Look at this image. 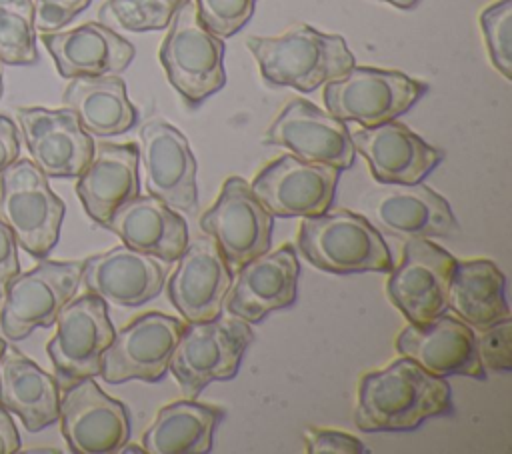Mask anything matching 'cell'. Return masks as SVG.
<instances>
[{
    "mask_svg": "<svg viewBox=\"0 0 512 454\" xmlns=\"http://www.w3.org/2000/svg\"><path fill=\"white\" fill-rule=\"evenodd\" d=\"M396 350L434 376L464 374L486 380L474 344V330L464 320L440 314L424 324H412L396 336Z\"/></svg>",
    "mask_w": 512,
    "mask_h": 454,
    "instance_id": "obj_23",
    "label": "cell"
},
{
    "mask_svg": "<svg viewBox=\"0 0 512 454\" xmlns=\"http://www.w3.org/2000/svg\"><path fill=\"white\" fill-rule=\"evenodd\" d=\"M168 26L158 58L172 88L194 108L226 84L224 42L204 28L192 0L180 6Z\"/></svg>",
    "mask_w": 512,
    "mask_h": 454,
    "instance_id": "obj_4",
    "label": "cell"
},
{
    "mask_svg": "<svg viewBox=\"0 0 512 454\" xmlns=\"http://www.w3.org/2000/svg\"><path fill=\"white\" fill-rule=\"evenodd\" d=\"M114 334L102 298L86 292L68 300L56 316V334L46 344L58 386L64 390L82 378L98 376L102 352Z\"/></svg>",
    "mask_w": 512,
    "mask_h": 454,
    "instance_id": "obj_8",
    "label": "cell"
},
{
    "mask_svg": "<svg viewBox=\"0 0 512 454\" xmlns=\"http://www.w3.org/2000/svg\"><path fill=\"white\" fill-rule=\"evenodd\" d=\"M20 274V262L16 254V238L10 226L0 218V296H4V290L8 282Z\"/></svg>",
    "mask_w": 512,
    "mask_h": 454,
    "instance_id": "obj_38",
    "label": "cell"
},
{
    "mask_svg": "<svg viewBox=\"0 0 512 454\" xmlns=\"http://www.w3.org/2000/svg\"><path fill=\"white\" fill-rule=\"evenodd\" d=\"M306 452L308 454H368L370 448L356 436L340 432L308 426L304 432Z\"/></svg>",
    "mask_w": 512,
    "mask_h": 454,
    "instance_id": "obj_36",
    "label": "cell"
},
{
    "mask_svg": "<svg viewBox=\"0 0 512 454\" xmlns=\"http://www.w3.org/2000/svg\"><path fill=\"white\" fill-rule=\"evenodd\" d=\"M340 172L328 164L282 154L254 176L250 188L272 216H316L330 208Z\"/></svg>",
    "mask_w": 512,
    "mask_h": 454,
    "instance_id": "obj_14",
    "label": "cell"
},
{
    "mask_svg": "<svg viewBox=\"0 0 512 454\" xmlns=\"http://www.w3.org/2000/svg\"><path fill=\"white\" fill-rule=\"evenodd\" d=\"M148 194L174 210L194 212L198 206L196 158L186 136L166 120H150L138 132Z\"/></svg>",
    "mask_w": 512,
    "mask_h": 454,
    "instance_id": "obj_18",
    "label": "cell"
},
{
    "mask_svg": "<svg viewBox=\"0 0 512 454\" xmlns=\"http://www.w3.org/2000/svg\"><path fill=\"white\" fill-rule=\"evenodd\" d=\"M80 276L82 260H42L30 272L16 274L4 290L2 332L22 340L38 326H52L60 308L74 298Z\"/></svg>",
    "mask_w": 512,
    "mask_h": 454,
    "instance_id": "obj_10",
    "label": "cell"
},
{
    "mask_svg": "<svg viewBox=\"0 0 512 454\" xmlns=\"http://www.w3.org/2000/svg\"><path fill=\"white\" fill-rule=\"evenodd\" d=\"M204 28L218 38L234 36L254 14L256 0H194Z\"/></svg>",
    "mask_w": 512,
    "mask_h": 454,
    "instance_id": "obj_34",
    "label": "cell"
},
{
    "mask_svg": "<svg viewBox=\"0 0 512 454\" xmlns=\"http://www.w3.org/2000/svg\"><path fill=\"white\" fill-rule=\"evenodd\" d=\"M476 354L482 368L492 372H510L512 368V324L510 318L474 332Z\"/></svg>",
    "mask_w": 512,
    "mask_h": 454,
    "instance_id": "obj_35",
    "label": "cell"
},
{
    "mask_svg": "<svg viewBox=\"0 0 512 454\" xmlns=\"http://www.w3.org/2000/svg\"><path fill=\"white\" fill-rule=\"evenodd\" d=\"M262 142L282 146L306 162L328 164L338 170L350 168L356 158L346 122L304 98H292L280 110Z\"/></svg>",
    "mask_w": 512,
    "mask_h": 454,
    "instance_id": "obj_15",
    "label": "cell"
},
{
    "mask_svg": "<svg viewBox=\"0 0 512 454\" xmlns=\"http://www.w3.org/2000/svg\"><path fill=\"white\" fill-rule=\"evenodd\" d=\"M16 118L32 162L48 178H72L88 166L94 140L70 108L18 106Z\"/></svg>",
    "mask_w": 512,
    "mask_h": 454,
    "instance_id": "obj_17",
    "label": "cell"
},
{
    "mask_svg": "<svg viewBox=\"0 0 512 454\" xmlns=\"http://www.w3.org/2000/svg\"><path fill=\"white\" fill-rule=\"evenodd\" d=\"M232 272L212 236L188 240L168 280V296L186 322H204L222 314Z\"/></svg>",
    "mask_w": 512,
    "mask_h": 454,
    "instance_id": "obj_19",
    "label": "cell"
},
{
    "mask_svg": "<svg viewBox=\"0 0 512 454\" xmlns=\"http://www.w3.org/2000/svg\"><path fill=\"white\" fill-rule=\"evenodd\" d=\"M0 62L10 66L38 62L32 0H0Z\"/></svg>",
    "mask_w": 512,
    "mask_h": 454,
    "instance_id": "obj_31",
    "label": "cell"
},
{
    "mask_svg": "<svg viewBox=\"0 0 512 454\" xmlns=\"http://www.w3.org/2000/svg\"><path fill=\"white\" fill-rule=\"evenodd\" d=\"M0 404L14 412L28 432H40L58 420V380L18 348L6 344L0 358Z\"/></svg>",
    "mask_w": 512,
    "mask_h": 454,
    "instance_id": "obj_27",
    "label": "cell"
},
{
    "mask_svg": "<svg viewBox=\"0 0 512 454\" xmlns=\"http://www.w3.org/2000/svg\"><path fill=\"white\" fill-rule=\"evenodd\" d=\"M4 348H6V342L0 338V358H2V352H4Z\"/></svg>",
    "mask_w": 512,
    "mask_h": 454,
    "instance_id": "obj_44",
    "label": "cell"
},
{
    "mask_svg": "<svg viewBox=\"0 0 512 454\" xmlns=\"http://www.w3.org/2000/svg\"><path fill=\"white\" fill-rule=\"evenodd\" d=\"M298 248L324 272H390L394 268L382 234L350 210L304 216L298 228Z\"/></svg>",
    "mask_w": 512,
    "mask_h": 454,
    "instance_id": "obj_3",
    "label": "cell"
},
{
    "mask_svg": "<svg viewBox=\"0 0 512 454\" xmlns=\"http://www.w3.org/2000/svg\"><path fill=\"white\" fill-rule=\"evenodd\" d=\"M200 228L218 244L230 272L270 250L274 216L262 206L250 184L230 176L216 202L200 216Z\"/></svg>",
    "mask_w": 512,
    "mask_h": 454,
    "instance_id": "obj_11",
    "label": "cell"
},
{
    "mask_svg": "<svg viewBox=\"0 0 512 454\" xmlns=\"http://www.w3.org/2000/svg\"><path fill=\"white\" fill-rule=\"evenodd\" d=\"M426 90L428 84L404 72L354 64L340 78L326 82L324 106L328 114L344 122L370 128L408 112Z\"/></svg>",
    "mask_w": 512,
    "mask_h": 454,
    "instance_id": "obj_7",
    "label": "cell"
},
{
    "mask_svg": "<svg viewBox=\"0 0 512 454\" xmlns=\"http://www.w3.org/2000/svg\"><path fill=\"white\" fill-rule=\"evenodd\" d=\"M362 216L380 232L394 238H454L458 220L440 194L416 184H380L358 198Z\"/></svg>",
    "mask_w": 512,
    "mask_h": 454,
    "instance_id": "obj_9",
    "label": "cell"
},
{
    "mask_svg": "<svg viewBox=\"0 0 512 454\" xmlns=\"http://www.w3.org/2000/svg\"><path fill=\"white\" fill-rule=\"evenodd\" d=\"M164 280L166 268L160 260L126 244L82 260L80 282L106 304L142 306L160 294Z\"/></svg>",
    "mask_w": 512,
    "mask_h": 454,
    "instance_id": "obj_22",
    "label": "cell"
},
{
    "mask_svg": "<svg viewBox=\"0 0 512 454\" xmlns=\"http://www.w3.org/2000/svg\"><path fill=\"white\" fill-rule=\"evenodd\" d=\"M42 44L62 78L112 76L134 60V46L102 22H86L66 32H42Z\"/></svg>",
    "mask_w": 512,
    "mask_h": 454,
    "instance_id": "obj_24",
    "label": "cell"
},
{
    "mask_svg": "<svg viewBox=\"0 0 512 454\" xmlns=\"http://www.w3.org/2000/svg\"><path fill=\"white\" fill-rule=\"evenodd\" d=\"M350 136L356 152L366 158L372 176L380 184L422 182L444 160L442 150L396 120L360 128Z\"/></svg>",
    "mask_w": 512,
    "mask_h": 454,
    "instance_id": "obj_21",
    "label": "cell"
},
{
    "mask_svg": "<svg viewBox=\"0 0 512 454\" xmlns=\"http://www.w3.org/2000/svg\"><path fill=\"white\" fill-rule=\"evenodd\" d=\"M246 46L268 84L300 92H314L356 64L342 36L324 34L308 24L292 26L280 36H250Z\"/></svg>",
    "mask_w": 512,
    "mask_h": 454,
    "instance_id": "obj_2",
    "label": "cell"
},
{
    "mask_svg": "<svg viewBox=\"0 0 512 454\" xmlns=\"http://www.w3.org/2000/svg\"><path fill=\"white\" fill-rule=\"evenodd\" d=\"M504 290L506 278L492 260H456L448 288V308L468 326L482 330L510 318Z\"/></svg>",
    "mask_w": 512,
    "mask_h": 454,
    "instance_id": "obj_29",
    "label": "cell"
},
{
    "mask_svg": "<svg viewBox=\"0 0 512 454\" xmlns=\"http://www.w3.org/2000/svg\"><path fill=\"white\" fill-rule=\"evenodd\" d=\"M220 406L194 398L164 406L142 434V446L150 454H196L212 450V436L222 420Z\"/></svg>",
    "mask_w": 512,
    "mask_h": 454,
    "instance_id": "obj_30",
    "label": "cell"
},
{
    "mask_svg": "<svg viewBox=\"0 0 512 454\" xmlns=\"http://www.w3.org/2000/svg\"><path fill=\"white\" fill-rule=\"evenodd\" d=\"M20 450V436L10 412L0 404V454H14Z\"/></svg>",
    "mask_w": 512,
    "mask_h": 454,
    "instance_id": "obj_40",
    "label": "cell"
},
{
    "mask_svg": "<svg viewBox=\"0 0 512 454\" xmlns=\"http://www.w3.org/2000/svg\"><path fill=\"white\" fill-rule=\"evenodd\" d=\"M480 26L492 66L512 80V0H498L484 8Z\"/></svg>",
    "mask_w": 512,
    "mask_h": 454,
    "instance_id": "obj_33",
    "label": "cell"
},
{
    "mask_svg": "<svg viewBox=\"0 0 512 454\" xmlns=\"http://www.w3.org/2000/svg\"><path fill=\"white\" fill-rule=\"evenodd\" d=\"M118 450H120V452H146L144 446H130V444H126V442H124Z\"/></svg>",
    "mask_w": 512,
    "mask_h": 454,
    "instance_id": "obj_42",
    "label": "cell"
},
{
    "mask_svg": "<svg viewBox=\"0 0 512 454\" xmlns=\"http://www.w3.org/2000/svg\"><path fill=\"white\" fill-rule=\"evenodd\" d=\"M0 218L34 258H44L56 246L64 202L52 192L48 176L32 160H14L0 172Z\"/></svg>",
    "mask_w": 512,
    "mask_h": 454,
    "instance_id": "obj_6",
    "label": "cell"
},
{
    "mask_svg": "<svg viewBox=\"0 0 512 454\" xmlns=\"http://www.w3.org/2000/svg\"><path fill=\"white\" fill-rule=\"evenodd\" d=\"M120 240L164 262H176L188 244V226L174 208L152 194H136L102 224Z\"/></svg>",
    "mask_w": 512,
    "mask_h": 454,
    "instance_id": "obj_26",
    "label": "cell"
},
{
    "mask_svg": "<svg viewBox=\"0 0 512 454\" xmlns=\"http://www.w3.org/2000/svg\"><path fill=\"white\" fill-rule=\"evenodd\" d=\"M452 414V392L412 358L402 356L358 382L354 422L364 432L416 430L426 418Z\"/></svg>",
    "mask_w": 512,
    "mask_h": 454,
    "instance_id": "obj_1",
    "label": "cell"
},
{
    "mask_svg": "<svg viewBox=\"0 0 512 454\" xmlns=\"http://www.w3.org/2000/svg\"><path fill=\"white\" fill-rule=\"evenodd\" d=\"M254 332L236 316H216L188 322L170 358V372L186 398H196L204 386L236 376Z\"/></svg>",
    "mask_w": 512,
    "mask_h": 454,
    "instance_id": "obj_5",
    "label": "cell"
},
{
    "mask_svg": "<svg viewBox=\"0 0 512 454\" xmlns=\"http://www.w3.org/2000/svg\"><path fill=\"white\" fill-rule=\"evenodd\" d=\"M20 154V136L16 124L0 114V172L10 166L14 160H18Z\"/></svg>",
    "mask_w": 512,
    "mask_h": 454,
    "instance_id": "obj_39",
    "label": "cell"
},
{
    "mask_svg": "<svg viewBox=\"0 0 512 454\" xmlns=\"http://www.w3.org/2000/svg\"><path fill=\"white\" fill-rule=\"evenodd\" d=\"M188 0H106L98 18L110 28L148 32L168 28L174 14Z\"/></svg>",
    "mask_w": 512,
    "mask_h": 454,
    "instance_id": "obj_32",
    "label": "cell"
},
{
    "mask_svg": "<svg viewBox=\"0 0 512 454\" xmlns=\"http://www.w3.org/2000/svg\"><path fill=\"white\" fill-rule=\"evenodd\" d=\"M184 322L162 312H144L120 328L102 352L100 376L110 384L128 380L160 382Z\"/></svg>",
    "mask_w": 512,
    "mask_h": 454,
    "instance_id": "obj_12",
    "label": "cell"
},
{
    "mask_svg": "<svg viewBox=\"0 0 512 454\" xmlns=\"http://www.w3.org/2000/svg\"><path fill=\"white\" fill-rule=\"evenodd\" d=\"M382 2H388L396 8H402V10H408V8H414L418 4V0H382Z\"/></svg>",
    "mask_w": 512,
    "mask_h": 454,
    "instance_id": "obj_41",
    "label": "cell"
},
{
    "mask_svg": "<svg viewBox=\"0 0 512 454\" xmlns=\"http://www.w3.org/2000/svg\"><path fill=\"white\" fill-rule=\"evenodd\" d=\"M92 0H36L34 2V28L38 32H58L70 24Z\"/></svg>",
    "mask_w": 512,
    "mask_h": 454,
    "instance_id": "obj_37",
    "label": "cell"
},
{
    "mask_svg": "<svg viewBox=\"0 0 512 454\" xmlns=\"http://www.w3.org/2000/svg\"><path fill=\"white\" fill-rule=\"evenodd\" d=\"M454 266L456 258L428 238L406 240L402 262L392 268L386 294L408 322H430L448 310Z\"/></svg>",
    "mask_w": 512,
    "mask_h": 454,
    "instance_id": "obj_13",
    "label": "cell"
},
{
    "mask_svg": "<svg viewBox=\"0 0 512 454\" xmlns=\"http://www.w3.org/2000/svg\"><path fill=\"white\" fill-rule=\"evenodd\" d=\"M298 272L300 266L292 244L266 250L236 272L224 306L232 316L256 324L270 312L294 304Z\"/></svg>",
    "mask_w": 512,
    "mask_h": 454,
    "instance_id": "obj_20",
    "label": "cell"
},
{
    "mask_svg": "<svg viewBox=\"0 0 512 454\" xmlns=\"http://www.w3.org/2000/svg\"><path fill=\"white\" fill-rule=\"evenodd\" d=\"M2 76H4V70H2V62H0V98H2V92H4V84H2Z\"/></svg>",
    "mask_w": 512,
    "mask_h": 454,
    "instance_id": "obj_43",
    "label": "cell"
},
{
    "mask_svg": "<svg viewBox=\"0 0 512 454\" xmlns=\"http://www.w3.org/2000/svg\"><path fill=\"white\" fill-rule=\"evenodd\" d=\"M62 102L90 136H118L138 120V110L128 100L126 84L118 74L70 78Z\"/></svg>",
    "mask_w": 512,
    "mask_h": 454,
    "instance_id": "obj_28",
    "label": "cell"
},
{
    "mask_svg": "<svg viewBox=\"0 0 512 454\" xmlns=\"http://www.w3.org/2000/svg\"><path fill=\"white\" fill-rule=\"evenodd\" d=\"M138 162L136 142L94 144V154L78 176L76 194L96 224L102 226L116 208L138 194Z\"/></svg>",
    "mask_w": 512,
    "mask_h": 454,
    "instance_id": "obj_25",
    "label": "cell"
},
{
    "mask_svg": "<svg viewBox=\"0 0 512 454\" xmlns=\"http://www.w3.org/2000/svg\"><path fill=\"white\" fill-rule=\"evenodd\" d=\"M62 436L72 452H116L130 436L128 410L108 396L90 376L64 388L58 414Z\"/></svg>",
    "mask_w": 512,
    "mask_h": 454,
    "instance_id": "obj_16",
    "label": "cell"
}]
</instances>
